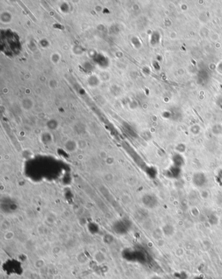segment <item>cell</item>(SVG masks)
Masks as SVG:
<instances>
[{
  "mask_svg": "<svg viewBox=\"0 0 222 279\" xmlns=\"http://www.w3.org/2000/svg\"><path fill=\"white\" fill-rule=\"evenodd\" d=\"M64 149L68 153H74L78 149V143L74 140H67L64 143Z\"/></svg>",
  "mask_w": 222,
  "mask_h": 279,
  "instance_id": "1",
  "label": "cell"
},
{
  "mask_svg": "<svg viewBox=\"0 0 222 279\" xmlns=\"http://www.w3.org/2000/svg\"><path fill=\"white\" fill-rule=\"evenodd\" d=\"M14 233L11 231H8L6 233L4 234V239H6V240H11L14 238Z\"/></svg>",
  "mask_w": 222,
  "mask_h": 279,
  "instance_id": "2",
  "label": "cell"
},
{
  "mask_svg": "<svg viewBox=\"0 0 222 279\" xmlns=\"http://www.w3.org/2000/svg\"><path fill=\"white\" fill-rule=\"evenodd\" d=\"M78 143V148H80L81 149H85L87 146H88V144L87 143L85 142V141H80V142H77Z\"/></svg>",
  "mask_w": 222,
  "mask_h": 279,
  "instance_id": "3",
  "label": "cell"
},
{
  "mask_svg": "<svg viewBox=\"0 0 222 279\" xmlns=\"http://www.w3.org/2000/svg\"><path fill=\"white\" fill-rule=\"evenodd\" d=\"M115 159L113 157H108V158H107V159L105 160V161H106V163L108 165H109V166H111V165H113L114 163H115Z\"/></svg>",
  "mask_w": 222,
  "mask_h": 279,
  "instance_id": "4",
  "label": "cell"
}]
</instances>
